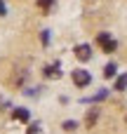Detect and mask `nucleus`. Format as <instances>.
I'll use <instances>...</instances> for the list:
<instances>
[{
	"label": "nucleus",
	"instance_id": "f03ea898",
	"mask_svg": "<svg viewBox=\"0 0 127 134\" xmlns=\"http://www.w3.org/2000/svg\"><path fill=\"white\" fill-rule=\"evenodd\" d=\"M73 82H75L78 87H87V85L92 82V75H90L85 68H75V71H73Z\"/></svg>",
	"mask_w": 127,
	"mask_h": 134
},
{
	"label": "nucleus",
	"instance_id": "20e7f679",
	"mask_svg": "<svg viewBox=\"0 0 127 134\" xmlns=\"http://www.w3.org/2000/svg\"><path fill=\"white\" fill-rule=\"evenodd\" d=\"M61 73H59V64H54V66H47L45 68V78H59Z\"/></svg>",
	"mask_w": 127,
	"mask_h": 134
},
{
	"label": "nucleus",
	"instance_id": "f8f14e48",
	"mask_svg": "<svg viewBox=\"0 0 127 134\" xmlns=\"http://www.w3.org/2000/svg\"><path fill=\"white\" fill-rule=\"evenodd\" d=\"M5 14H7V9H5V2L0 0V16H5Z\"/></svg>",
	"mask_w": 127,
	"mask_h": 134
},
{
	"label": "nucleus",
	"instance_id": "ddd939ff",
	"mask_svg": "<svg viewBox=\"0 0 127 134\" xmlns=\"http://www.w3.org/2000/svg\"><path fill=\"white\" fill-rule=\"evenodd\" d=\"M26 134H38V127H35V125H33V127H28V132Z\"/></svg>",
	"mask_w": 127,
	"mask_h": 134
},
{
	"label": "nucleus",
	"instance_id": "9d476101",
	"mask_svg": "<svg viewBox=\"0 0 127 134\" xmlns=\"http://www.w3.org/2000/svg\"><path fill=\"white\" fill-rule=\"evenodd\" d=\"M52 5H54V0H38V7L40 9H49Z\"/></svg>",
	"mask_w": 127,
	"mask_h": 134
},
{
	"label": "nucleus",
	"instance_id": "7ed1b4c3",
	"mask_svg": "<svg viewBox=\"0 0 127 134\" xmlns=\"http://www.w3.org/2000/svg\"><path fill=\"white\" fill-rule=\"evenodd\" d=\"M75 57H78L80 61H90V59H92V47H90V45H78V47H75Z\"/></svg>",
	"mask_w": 127,
	"mask_h": 134
},
{
	"label": "nucleus",
	"instance_id": "39448f33",
	"mask_svg": "<svg viewBox=\"0 0 127 134\" xmlns=\"http://www.w3.org/2000/svg\"><path fill=\"white\" fill-rule=\"evenodd\" d=\"M12 115H14V120H21V122H26V120H28V111H26V108H14V113H12Z\"/></svg>",
	"mask_w": 127,
	"mask_h": 134
},
{
	"label": "nucleus",
	"instance_id": "1a4fd4ad",
	"mask_svg": "<svg viewBox=\"0 0 127 134\" xmlns=\"http://www.w3.org/2000/svg\"><path fill=\"white\" fill-rule=\"evenodd\" d=\"M75 127H78V122H75V120H66V122H64V130H66V132H73Z\"/></svg>",
	"mask_w": 127,
	"mask_h": 134
},
{
	"label": "nucleus",
	"instance_id": "f257e3e1",
	"mask_svg": "<svg viewBox=\"0 0 127 134\" xmlns=\"http://www.w3.org/2000/svg\"><path fill=\"white\" fill-rule=\"evenodd\" d=\"M97 42H99V47H101L104 52H115V47H118V42H115V40H113L108 33H99Z\"/></svg>",
	"mask_w": 127,
	"mask_h": 134
},
{
	"label": "nucleus",
	"instance_id": "0eeeda50",
	"mask_svg": "<svg viewBox=\"0 0 127 134\" xmlns=\"http://www.w3.org/2000/svg\"><path fill=\"white\" fill-rule=\"evenodd\" d=\"M115 71H118V68H115V64H106V68H104V78H113V75H115Z\"/></svg>",
	"mask_w": 127,
	"mask_h": 134
},
{
	"label": "nucleus",
	"instance_id": "9b49d317",
	"mask_svg": "<svg viewBox=\"0 0 127 134\" xmlns=\"http://www.w3.org/2000/svg\"><path fill=\"white\" fill-rule=\"evenodd\" d=\"M42 42H45V45L49 42V31H42Z\"/></svg>",
	"mask_w": 127,
	"mask_h": 134
},
{
	"label": "nucleus",
	"instance_id": "423d86ee",
	"mask_svg": "<svg viewBox=\"0 0 127 134\" xmlns=\"http://www.w3.org/2000/svg\"><path fill=\"white\" fill-rule=\"evenodd\" d=\"M125 87H127V73H125V75H120V78L115 80V90H118V92H123Z\"/></svg>",
	"mask_w": 127,
	"mask_h": 134
},
{
	"label": "nucleus",
	"instance_id": "6e6552de",
	"mask_svg": "<svg viewBox=\"0 0 127 134\" xmlns=\"http://www.w3.org/2000/svg\"><path fill=\"white\" fill-rule=\"evenodd\" d=\"M97 118H99V111H97V108H94V111H90V113H87V118H85V120H87V125H90V127H92V125H94V122H97Z\"/></svg>",
	"mask_w": 127,
	"mask_h": 134
}]
</instances>
